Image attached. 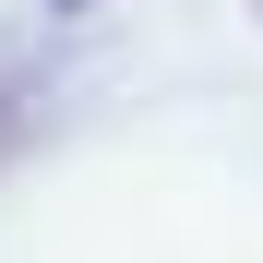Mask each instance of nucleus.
<instances>
[{"label":"nucleus","mask_w":263,"mask_h":263,"mask_svg":"<svg viewBox=\"0 0 263 263\" xmlns=\"http://www.w3.org/2000/svg\"><path fill=\"white\" fill-rule=\"evenodd\" d=\"M24 144H36V108H24V84H12V72H0V167H12Z\"/></svg>","instance_id":"1"},{"label":"nucleus","mask_w":263,"mask_h":263,"mask_svg":"<svg viewBox=\"0 0 263 263\" xmlns=\"http://www.w3.org/2000/svg\"><path fill=\"white\" fill-rule=\"evenodd\" d=\"M48 12H96V0H48Z\"/></svg>","instance_id":"2"},{"label":"nucleus","mask_w":263,"mask_h":263,"mask_svg":"<svg viewBox=\"0 0 263 263\" xmlns=\"http://www.w3.org/2000/svg\"><path fill=\"white\" fill-rule=\"evenodd\" d=\"M251 12H263V0H251Z\"/></svg>","instance_id":"3"}]
</instances>
